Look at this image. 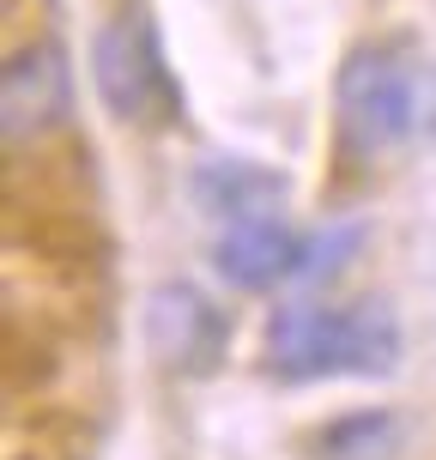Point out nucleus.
<instances>
[{
  "label": "nucleus",
  "mask_w": 436,
  "mask_h": 460,
  "mask_svg": "<svg viewBox=\"0 0 436 460\" xmlns=\"http://www.w3.org/2000/svg\"><path fill=\"white\" fill-rule=\"evenodd\" d=\"M92 79H97V97L115 121H170L182 110V92L170 79V61H164V43H158V24L146 6H121L92 43Z\"/></svg>",
  "instance_id": "f03ea898"
},
{
  "label": "nucleus",
  "mask_w": 436,
  "mask_h": 460,
  "mask_svg": "<svg viewBox=\"0 0 436 460\" xmlns=\"http://www.w3.org/2000/svg\"><path fill=\"white\" fill-rule=\"evenodd\" d=\"M364 249V225H327L316 236H303V261H298V279L309 285H327L334 273L351 267V254Z\"/></svg>",
  "instance_id": "9d476101"
},
{
  "label": "nucleus",
  "mask_w": 436,
  "mask_h": 460,
  "mask_svg": "<svg viewBox=\"0 0 436 460\" xmlns=\"http://www.w3.org/2000/svg\"><path fill=\"white\" fill-rule=\"evenodd\" d=\"M146 351L164 376H182V382H200L225 364L230 351V315L207 291H194L182 279L158 285L146 297Z\"/></svg>",
  "instance_id": "7ed1b4c3"
},
{
  "label": "nucleus",
  "mask_w": 436,
  "mask_h": 460,
  "mask_svg": "<svg viewBox=\"0 0 436 460\" xmlns=\"http://www.w3.org/2000/svg\"><path fill=\"white\" fill-rule=\"evenodd\" d=\"M431 103H436L431 67L413 43H400V37L358 43L340 61V79H334L340 152L345 158H382L394 146H406L424 128Z\"/></svg>",
  "instance_id": "f257e3e1"
},
{
  "label": "nucleus",
  "mask_w": 436,
  "mask_h": 460,
  "mask_svg": "<svg viewBox=\"0 0 436 460\" xmlns=\"http://www.w3.org/2000/svg\"><path fill=\"white\" fill-rule=\"evenodd\" d=\"M400 448H406V418L388 406H364L316 430V460H400Z\"/></svg>",
  "instance_id": "6e6552de"
},
{
  "label": "nucleus",
  "mask_w": 436,
  "mask_h": 460,
  "mask_svg": "<svg viewBox=\"0 0 436 460\" xmlns=\"http://www.w3.org/2000/svg\"><path fill=\"white\" fill-rule=\"evenodd\" d=\"M303 261V236L279 225V218H249V225H230L212 243V267L225 285L236 291H273L279 279H291Z\"/></svg>",
  "instance_id": "423d86ee"
},
{
  "label": "nucleus",
  "mask_w": 436,
  "mask_h": 460,
  "mask_svg": "<svg viewBox=\"0 0 436 460\" xmlns=\"http://www.w3.org/2000/svg\"><path fill=\"white\" fill-rule=\"evenodd\" d=\"M73 110V67L61 43H19L6 55V73H0V128H6V146H24V139H43L49 128H61Z\"/></svg>",
  "instance_id": "20e7f679"
},
{
  "label": "nucleus",
  "mask_w": 436,
  "mask_h": 460,
  "mask_svg": "<svg viewBox=\"0 0 436 460\" xmlns=\"http://www.w3.org/2000/svg\"><path fill=\"white\" fill-rule=\"evenodd\" d=\"M267 369L279 382L345 376V309L334 303H279L267 322Z\"/></svg>",
  "instance_id": "39448f33"
},
{
  "label": "nucleus",
  "mask_w": 436,
  "mask_h": 460,
  "mask_svg": "<svg viewBox=\"0 0 436 460\" xmlns=\"http://www.w3.org/2000/svg\"><path fill=\"white\" fill-rule=\"evenodd\" d=\"M400 369V315L388 297L345 303V376H394Z\"/></svg>",
  "instance_id": "1a4fd4ad"
},
{
  "label": "nucleus",
  "mask_w": 436,
  "mask_h": 460,
  "mask_svg": "<svg viewBox=\"0 0 436 460\" xmlns=\"http://www.w3.org/2000/svg\"><path fill=\"white\" fill-rule=\"evenodd\" d=\"M285 200V176L267 170L254 158H236V152H218L194 170V207L212 212V218H230V225H249V218H273V207Z\"/></svg>",
  "instance_id": "0eeeda50"
}]
</instances>
